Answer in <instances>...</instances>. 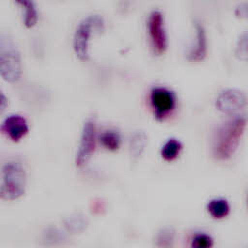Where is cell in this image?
<instances>
[{
	"label": "cell",
	"mask_w": 248,
	"mask_h": 248,
	"mask_svg": "<svg viewBox=\"0 0 248 248\" xmlns=\"http://www.w3.org/2000/svg\"><path fill=\"white\" fill-rule=\"evenodd\" d=\"M26 172L23 166L17 161H10L2 168L0 182V198L5 201H14L25 193Z\"/></svg>",
	"instance_id": "cell-2"
},
{
	"label": "cell",
	"mask_w": 248,
	"mask_h": 248,
	"mask_svg": "<svg viewBox=\"0 0 248 248\" xmlns=\"http://www.w3.org/2000/svg\"><path fill=\"white\" fill-rule=\"evenodd\" d=\"M64 226L72 233L81 232L86 229L87 220L81 214H74L64 220Z\"/></svg>",
	"instance_id": "cell-15"
},
{
	"label": "cell",
	"mask_w": 248,
	"mask_h": 248,
	"mask_svg": "<svg viewBox=\"0 0 248 248\" xmlns=\"http://www.w3.org/2000/svg\"><path fill=\"white\" fill-rule=\"evenodd\" d=\"M22 73L21 56L16 46L8 38H0V76L8 82H16Z\"/></svg>",
	"instance_id": "cell-3"
},
{
	"label": "cell",
	"mask_w": 248,
	"mask_h": 248,
	"mask_svg": "<svg viewBox=\"0 0 248 248\" xmlns=\"http://www.w3.org/2000/svg\"><path fill=\"white\" fill-rule=\"evenodd\" d=\"M1 132L11 140L17 142L28 133V123L20 114H10L0 126Z\"/></svg>",
	"instance_id": "cell-9"
},
{
	"label": "cell",
	"mask_w": 248,
	"mask_h": 248,
	"mask_svg": "<svg viewBox=\"0 0 248 248\" xmlns=\"http://www.w3.org/2000/svg\"><path fill=\"white\" fill-rule=\"evenodd\" d=\"M7 105H8V99L0 88V114L5 110Z\"/></svg>",
	"instance_id": "cell-21"
},
{
	"label": "cell",
	"mask_w": 248,
	"mask_h": 248,
	"mask_svg": "<svg viewBox=\"0 0 248 248\" xmlns=\"http://www.w3.org/2000/svg\"><path fill=\"white\" fill-rule=\"evenodd\" d=\"M66 240L65 236L55 228H47L46 232L43 233L42 241L45 245L48 246H55L58 244H62Z\"/></svg>",
	"instance_id": "cell-18"
},
{
	"label": "cell",
	"mask_w": 248,
	"mask_h": 248,
	"mask_svg": "<svg viewBox=\"0 0 248 248\" xmlns=\"http://www.w3.org/2000/svg\"><path fill=\"white\" fill-rule=\"evenodd\" d=\"M213 238L205 232H197L190 241V248H212Z\"/></svg>",
	"instance_id": "cell-19"
},
{
	"label": "cell",
	"mask_w": 248,
	"mask_h": 248,
	"mask_svg": "<svg viewBox=\"0 0 248 248\" xmlns=\"http://www.w3.org/2000/svg\"><path fill=\"white\" fill-rule=\"evenodd\" d=\"M103 27L104 20L99 15H89L79 21L76 28L73 39V47L79 59H88L90 37L95 30L101 31Z\"/></svg>",
	"instance_id": "cell-4"
},
{
	"label": "cell",
	"mask_w": 248,
	"mask_h": 248,
	"mask_svg": "<svg viewBox=\"0 0 248 248\" xmlns=\"http://www.w3.org/2000/svg\"><path fill=\"white\" fill-rule=\"evenodd\" d=\"M147 29L154 52L157 54L163 53L167 48V36L164 25V16L161 11L153 10L149 14Z\"/></svg>",
	"instance_id": "cell-5"
},
{
	"label": "cell",
	"mask_w": 248,
	"mask_h": 248,
	"mask_svg": "<svg viewBox=\"0 0 248 248\" xmlns=\"http://www.w3.org/2000/svg\"><path fill=\"white\" fill-rule=\"evenodd\" d=\"M175 232L170 228H165L158 232L155 237V244L158 248H172L174 244Z\"/></svg>",
	"instance_id": "cell-17"
},
{
	"label": "cell",
	"mask_w": 248,
	"mask_h": 248,
	"mask_svg": "<svg viewBox=\"0 0 248 248\" xmlns=\"http://www.w3.org/2000/svg\"><path fill=\"white\" fill-rule=\"evenodd\" d=\"M23 11V23L26 27H33L38 20V11L33 1H18Z\"/></svg>",
	"instance_id": "cell-13"
},
{
	"label": "cell",
	"mask_w": 248,
	"mask_h": 248,
	"mask_svg": "<svg viewBox=\"0 0 248 248\" xmlns=\"http://www.w3.org/2000/svg\"><path fill=\"white\" fill-rule=\"evenodd\" d=\"M236 54L242 59L247 58V32L246 31H244L238 39V42L236 45Z\"/></svg>",
	"instance_id": "cell-20"
},
{
	"label": "cell",
	"mask_w": 248,
	"mask_h": 248,
	"mask_svg": "<svg viewBox=\"0 0 248 248\" xmlns=\"http://www.w3.org/2000/svg\"><path fill=\"white\" fill-rule=\"evenodd\" d=\"M147 144V136L143 131L135 132L130 138V155L134 161H137L143 153Z\"/></svg>",
	"instance_id": "cell-11"
},
{
	"label": "cell",
	"mask_w": 248,
	"mask_h": 248,
	"mask_svg": "<svg viewBox=\"0 0 248 248\" xmlns=\"http://www.w3.org/2000/svg\"><path fill=\"white\" fill-rule=\"evenodd\" d=\"M151 106L155 110V115L158 117L165 116L169 113L175 105V96L172 91L166 87L156 86L150 91Z\"/></svg>",
	"instance_id": "cell-8"
},
{
	"label": "cell",
	"mask_w": 248,
	"mask_h": 248,
	"mask_svg": "<svg viewBox=\"0 0 248 248\" xmlns=\"http://www.w3.org/2000/svg\"><path fill=\"white\" fill-rule=\"evenodd\" d=\"M239 11V13H237L238 16H246L247 15V4L246 3H242L238 6L237 8V12Z\"/></svg>",
	"instance_id": "cell-22"
},
{
	"label": "cell",
	"mask_w": 248,
	"mask_h": 248,
	"mask_svg": "<svg viewBox=\"0 0 248 248\" xmlns=\"http://www.w3.org/2000/svg\"><path fill=\"white\" fill-rule=\"evenodd\" d=\"M101 144L108 149V150H116L118 149L120 142H121V138L118 132L114 130H107L104 131L100 137H99Z\"/></svg>",
	"instance_id": "cell-16"
},
{
	"label": "cell",
	"mask_w": 248,
	"mask_h": 248,
	"mask_svg": "<svg viewBox=\"0 0 248 248\" xmlns=\"http://www.w3.org/2000/svg\"><path fill=\"white\" fill-rule=\"evenodd\" d=\"M246 127V117L235 115L223 124L215 132L213 139V155L219 160L232 157L236 150Z\"/></svg>",
	"instance_id": "cell-1"
},
{
	"label": "cell",
	"mask_w": 248,
	"mask_h": 248,
	"mask_svg": "<svg viewBox=\"0 0 248 248\" xmlns=\"http://www.w3.org/2000/svg\"><path fill=\"white\" fill-rule=\"evenodd\" d=\"M208 213L215 219H221L226 217L230 212V204L227 200L222 198L212 199L207 203Z\"/></svg>",
	"instance_id": "cell-12"
},
{
	"label": "cell",
	"mask_w": 248,
	"mask_h": 248,
	"mask_svg": "<svg viewBox=\"0 0 248 248\" xmlns=\"http://www.w3.org/2000/svg\"><path fill=\"white\" fill-rule=\"evenodd\" d=\"M246 94L238 89L223 90L216 99V107L225 113H235L246 107Z\"/></svg>",
	"instance_id": "cell-7"
},
{
	"label": "cell",
	"mask_w": 248,
	"mask_h": 248,
	"mask_svg": "<svg viewBox=\"0 0 248 248\" xmlns=\"http://www.w3.org/2000/svg\"><path fill=\"white\" fill-rule=\"evenodd\" d=\"M96 146V123L93 119L85 121L80 136L76 164L78 167L84 166L91 158Z\"/></svg>",
	"instance_id": "cell-6"
},
{
	"label": "cell",
	"mask_w": 248,
	"mask_h": 248,
	"mask_svg": "<svg viewBox=\"0 0 248 248\" xmlns=\"http://www.w3.org/2000/svg\"><path fill=\"white\" fill-rule=\"evenodd\" d=\"M181 147H182L181 142L178 140L174 138H170L164 143L162 147V150H161L162 157L166 161H172L176 159L177 156L179 155Z\"/></svg>",
	"instance_id": "cell-14"
},
{
	"label": "cell",
	"mask_w": 248,
	"mask_h": 248,
	"mask_svg": "<svg viewBox=\"0 0 248 248\" xmlns=\"http://www.w3.org/2000/svg\"><path fill=\"white\" fill-rule=\"evenodd\" d=\"M196 30V42L189 51V58L197 61L205 57L207 51V40L204 26L200 21H195Z\"/></svg>",
	"instance_id": "cell-10"
}]
</instances>
